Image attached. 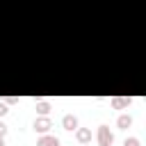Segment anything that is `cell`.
Segmentation results:
<instances>
[{"instance_id": "obj_12", "label": "cell", "mask_w": 146, "mask_h": 146, "mask_svg": "<svg viewBox=\"0 0 146 146\" xmlns=\"http://www.w3.org/2000/svg\"><path fill=\"white\" fill-rule=\"evenodd\" d=\"M16 100H18L16 96H7V98H5V103H9V105H11V103H16Z\"/></svg>"}, {"instance_id": "obj_9", "label": "cell", "mask_w": 146, "mask_h": 146, "mask_svg": "<svg viewBox=\"0 0 146 146\" xmlns=\"http://www.w3.org/2000/svg\"><path fill=\"white\" fill-rule=\"evenodd\" d=\"M123 146H139V139L130 137V139H125V141H123Z\"/></svg>"}, {"instance_id": "obj_1", "label": "cell", "mask_w": 146, "mask_h": 146, "mask_svg": "<svg viewBox=\"0 0 146 146\" xmlns=\"http://www.w3.org/2000/svg\"><path fill=\"white\" fill-rule=\"evenodd\" d=\"M96 139H98L100 146H112V144H114V135H112V130H110L107 125H98V135H96Z\"/></svg>"}, {"instance_id": "obj_11", "label": "cell", "mask_w": 146, "mask_h": 146, "mask_svg": "<svg viewBox=\"0 0 146 146\" xmlns=\"http://www.w3.org/2000/svg\"><path fill=\"white\" fill-rule=\"evenodd\" d=\"M5 135H7V125L0 121V137H5Z\"/></svg>"}, {"instance_id": "obj_2", "label": "cell", "mask_w": 146, "mask_h": 146, "mask_svg": "<svg viewBox=\"0 0 146 146\" xmlns=\"http://www.w3.org/2000/svg\"><path fill=\"white\" fill-rule=\"evenodd\" d=\"M50 128H52V121H50L48 116H39V119L34 121V130H36V132H41V135H46Z\"/></svg>"}, {"instance_id": "obj_8", "label": "cell", "mask_w": 146, "mask_h": 146, "mask_svg": "<svg viewBox=\"0 0 146 146\" xmlns=\"http://www.w3.org/2000/svg\"><path fill=\"white\" fill-rule=\"evenodd\" d=\"M41 116H48V112H50V103L48 100H36V107H34Z\"/></svg>"}, {"instance_id": "obj_7", "label": "cell", "mask_w": 146, "mask_h": 146, "mask_svg": "<svg viewBox=\"0 0 146 146\" xmlns=\"http://www.w3.org/2000/svg\"><path fill=\"white\" fill-rule=\"evenodd\" d=\"M116 125H119L121 130H128V128L132 125V116H128V114H121V116L116 119Z\"/></svg>"}, {"instance_id": "obj_6", "label": "cell", "mask_w": 146, "mask_h": 146, "mask_svg": "<svg viewBox=\"0 0 146 146\" xmlns=\"http://www.w3.org/2000/svg\"><path fill=\"white\" fill-rule=\"evenodd\" d=\"M128 105H130V98H125V96L112 98V107H116V110H123V107H128Z\"/></svg>"}, {"instance_id": "obj_10", "label": "cell", "mask_w": 146, "mask_h": 146, "mask_svg": "<svg viewBox=\"0 0 146 146\" xmlns=\"http://www.w3.org/2000/svg\"><path fill=\"white\" fill-rule=\"evenodd\" d=\"M9 110H7V103H0V116H5Z\"/></svg>"}, {"instance_id": "obj_14", "label": "cell", "mask_w": 146, "mask_h": 146, "mask_svg": "<svg viewBox=\"0 0 146 146\" xmlns=\"http://www.w3.org/2000/svg\"><path fill=\"white\" fill-rule=\"evenodd\" d=\"M82 146H87V144H82Z\"/></svg>"}, {"instance_id": "obj_13", "label": "cell", "mask_w": 146, "mask_h": 146, "mask_svg": "<svg viewBox=\"0 0 146 146\" xmlns=\"http://www.w3.org/2000/svg\"><path fill=\"white\" fill-rule=\"evenodd\" d=\"M0 146H5V137H0Z\"/></svg>"}, {"instance_id": "obj_5", "label": "cell", "mask_w": 146, "mask_h": 146, "mask_svg": "<svg viewBox=\"0 0 146 146\" xmlns=\"http://www.w3.org/2000/svg\"><path fill=\"white\" fill-rule=\"evenodd\" d=\"M62 125H64V130H71V132H73V130L78 128V119H75L73 114H66V116L62 119Z\"/></svg>"}, {"instance_id": "obj_3", "label": "cell", "mask_w": 146, "mask_h": 146, "mask_svg": "<svg viewBox=\"0 0 146 146\" xmlns=\"http://www.w3.org/2000/svg\"><path fill=\"white\" fill-rule=\"evenodd\" d=\"M36 146H59V137H55V135H41L36 139Z\"/></svg>"}, {"instance_id": "obj_4", "label": "cell", "mask_w": 146, "mask_h": 146, "mask_svg": "<svg viewBox=\"0 0 146 146\" xmlns=\"http://www.w3.org/2000/svg\"><path fill=\"white\" fill-rule=\"evenodd\" d=\"M75 139L80 144H89L91 141V130L89 128H75Z\"/></svg>"}]
</instances>
